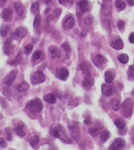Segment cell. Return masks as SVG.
Here are the masks:
<instances>
[{
	"label": "cell",
	"instance_id": "23",
	"mask_svg": "<svg viewBox=\"0 0 134 150\" xmlns=\"http://www.w3.org/2000/svg\"><path fill=\"white\" fill-rule=\"evenodd\" d=\"M29 88V85L25 81H22V83H19L17 86L16 89L19 92H24L28 90Z\"/></svg>",
	"mask_w": 134,
	"mask_h": 150
},
{
	"label": "cell",
	"instance_id": "48",
	"mask_svg": "<svg viewBox=\"0 0 134 150\" xmlns=\"http://www.w3.org/2000/svg\"><path fill=\"white\" fill-rule=\"evenodd\" d=\"M50 10V8H47V9H46L45 10V12H44L45 14V15H47V14H48V13L49 12Z\"/></svg>",
	"mask_w": 134,
	"mask_h": 150
},
{
	"label": "cell",
	"instance_id": "31",
	"mask_svg": "<svg viewBox=\"0 0 134 150\" xmlns=\"http://www.w3.org/2000/svg\"><path fill=\"white\" fill-rule=\"evenodd\" d=\"M111 105L112 106L114 110H119V108L121 107V103L119 100H117L115 99H113L111 102Z\"/></svg>",
	"mask_w": 134,
	"mask_h": 150
},
{
	"label": "cell",
	"instance_id": "49",
	"mask_svg": "<svg viewBox=\"0 0 134 150\" xmlns=\"http://www.w3.org/2000/svg\"><path fill=\"white\" fill-rule=\"evenodd\" d=\"M59 3L63 5H64V4L65 3V0H58Z\"/></svg>",
	"mask_w": 134,
	"mask_h": 150
},
{
	"label": "cell",
	"instance_id": "37",
	"mask_svg": "<svg viewBox=\"0 0 134 150\" xmlns=\"http://www.w3.org/2000/svg\"><path fill=\"white\" fill-rule=\"evenodd\" d=\"M61 48L65 50V51H66L68 54H70L71 51V47L70 46V45L67 42H64V43L62 44L61 45Z\"/></svg>",
	"mask_w": 134,
	"mask_h": 150
},
{
	"label": "cell",
	"instance_id": "25",
	"mask_svg": "<svg viewBox=\"0 0 134 150\" xmlns=\"http://www.w3.org/2000/svg\"><path fill=\"white\" fill-rule=\"evenodd\" d=\"M24 126L19 125L17 126L14 129V131L15 132L16 135H17L19 137H23L26 135V133L23 130Z\"/></svg>",
	"mask_w": 134,
	"mask_h": 150
},
{
	"label": "cell",
	"instance_id": "12",
	"mask_svg": "<svg viewBox=\"0 0 134 150\" xmlns=\"http://www.w3.org/2000/svg\"><path fill=\"white\" fill-rule=\"evenodd\" d=\"M56 77L59 79L66 81L69 76V71L66 68L56 69Z\"/></svg>",
	"mask_w": 134,
	"mask_h": 150
},
{
	"label": "cell",
	"instance_id": "41",
	"mask_svg": "<svg viewBox=\"0 0 134 150\" xmlns=\"http://www.w3.org/2000/svg\"><path fill=\"white\" fill-rule=\"evenodd\" d=\"M61 12H62V9H61L60 8H58V9H56L54 11V15H55V17H59L60 14H61Z\"/></svg>",
	"mask_w": 134,
	"mask_h": 150
},
{
	"label": "cell",
	"instance_id": "16",
	"mask_svg": "<svg viewBox=\"0 0 134 150\" xmlns=\"http://www.w3.org/2000/svg\"><path fill=\"white\" fill-rule=\"evenodd\" d=\"M111 46L114 49L117 50H120L123 49L124 48V43L122 39L120 38H118L115 40L112 41L111 43Z\"/></svg>",
	"mask_w": 134,
	"mask_h": 150
},
{
	"label": "cell",
	"instance_id": "3",
	"mask_svg": "<svg viewBox=\"0 0 134 150\" xmlns=\"http://www.w3.org/2000/svg\"><path fill=\"white\" fill-rule=\"evenodd\" d=\"M134 101L131 98H128L125 100L122 105V110L125 117H131L134 107Z\"/></svg>",
	"mask_w": 134,
	"mask_h": 150
},
{
	"label": "cell",
	"instance_id": "46",
	"mask_svg": "<svg viewBox=\"0 0 134 150\" xmlns=\"http://www.w3.org/2000/svg\"><path fill=\"white\" fill-rule=\"evenodd\" d=\"M128 5L130 6H133L134 5V0H126Z\"/></svg>",
	"mask_w": 134,
	"mask_h": 150
},
{
	"label": "cell",
	"instance_id": "10",
	"mask_svg": "<svg viewBox=\"0 0 134 150\" xmlns=\"http://www.w3.org/2000/svg\"><path fill=\"white\" fill-rule=\"evenodd\" d=\"M27 34L26 29L23 27L17 28L14 33L11 34V38L14 39H17L18 38H23Z\"/></svg>",
	"mask_w": 134,
	"mask_h": 150
},
{
	"label": "cell",
	"instance_id": "18",
	"mask_svg": "<svg viewBox=\"0 0 134 150\" xmlns=\"http://www.w3.org/2000/svg\"><path fill=\"white\" fill-rule=\"evenodd\" d=\"M101 91L102 94L105 96H110L111 95H112V89L110 86L106 84H103L102 85Z\"/></svg>",
	"mask_w": 134,
	"mask_h": 150
},
{
	"label": "cell",
	"instance_id": "35",
	"mask_svg": "<svg viewBox=\"0 0 134 150\" xmlns=\"http://www.w3.org/2000/svg\"><path fill=\"white\" fill-rule=\"evenodd\" d=\"M33 49V46L32 44H28L24 47V53L26 55L31 54L32 50Z\"/></svg>",
	"mask_w": 134,
	"mask_h": 150
},
{
	"label": "cell",
	"instance_id": "44",
	"mask_svg": "<svg viewBox=\"0 0 134 150\" xmlns=\"http://www.w3.org/2000/svg\"><path fill=\"white\" fill-rule=\"evenodd\" d=\"M129 41L131 43H134V32H132L129 36Z\"/></svg>",
	"mask_w": 134,
	"mask_h": 150
},
{
	"label": "cell",
	"instance_id": "7",
	"mask_svg": "<svg viewBox=\"0 0 134 150\" xmlns=\"http://www.w3.org/2000/svg\"><path fill=\"white\" fill-rule=\"evenodd\" d=\"M126 146L125 140L121 138H116L112 144L110 145L109 149L110 150H116L123 149Z\"/></svg>",
	"mask_w": 134,
	"mask_h": 150
},
{
	"label": "cell",
	"instance_id": "1",
	"mask_svg": "<svg viewBox=\"0 0 134 150\" xmlns=\"http://www.w3.org/2000/svg\"><path fill=\"white\" fill-rule=\"evenodd\" d=\"M50 134L55 138L59 139L63 143L67 144L71 143L72 140L67 135L66 130L60 124H56L51 126L50 130Z\"/></svg>",
	"mask_w": 134,
	"mask_h": 150
},
{
	"label": "cell",
	"instance_id": "26",
	"mask_svg": "<svg viewBox=\"0 0 134 150\" xmlns=\"http://www.w3.org/2000/svg\"><path fill=\"white\" fill-rule=\"evenodd\" d=\"M115 125L119 130H123L125 128L126 124L124 120L121 119H117L115 121Z\"/></svg>",
	"mask_w": 134,
	"mask_h": 150
},
{
	"label": "cell",
	"instance_id": "9",
	"mask_svg": "<svg viewBox=\"0 0 134 150\" xmlns=\"http://www.w3.org/2000/svg\"><path fill=\"white\" fill-rule=\"evenodd\" d=\"M1 16L5 22H11L13 19V10L10 8H5L2 10Z\"/></svg>",
	"mask_w": 134,
	"mask_h": 150
},
{
	"label": "cell",
	"instance_id": "42",
	"mask_svg": "<svg viewBox=\"0 0 134 150\" xmlns=\"http://www.w3.org/2000/svg\"><path fill=\"white\" fill-rule=\"evenodd\" d=\"M5 130H6V133H7V140L8 141H10L12 138V133L9 128L6 129Z\"/></svg>",
	"mask_w": 134,
	"mask_h": 150
},
{
	"label": "cell",
	"instance_id": "45",
	"mask_svg": "<svg viewBox=\"0 0 134 150\" xmlns=\"http://www.w3.org/2000/svg\"><path fill=\"white\" fill-rule=\"evenodd\" d=\"M91 120L89 118H87V120H85L84 121V124L87 125H90L91 124Z\"/></svg>",
	"mask_w": 134,
	"mask_h": 150
},
{
	"label": "cell",
	"instance_id": "5",
	"mask_svg": "<svg viewBox=\"0 0 134 150\" xmlns=\"http://www.w3.org/2000/svg\"><path fill=\"white\" fill-rule=\"evenodd\" d=\"M68 129L72 137L78 141L80 137V130L78 124L75 122H72L68 125Z\"/></svg>",
	"mask_w": 134,
	"mask_h": 150
},
{
	"label": "cell",
	"instance_id": "24",
	"mask_svg": "<svg viewBox=\"0 0 134 150\" xmlns=\"http://www.w3.org/2000/svg\"><path fill=\"white\" fill-rule=\"evenodd\" d=\"M23 58L21 53V51H20L19 54L16 56L15 59L9 62V64L11 65H17L19 64L23 61Z\"/></svg>",
	"mask_w": 134,
	"mask_h": 150
},
{
	"label": "cell",
	"instance_id": "28",
	"mask_svg": "<svg viewBox=\"0 0 134 150\" xmlns=\"http://www.w3.org/2000/svg\"><path fill=\"white\" fill-rule=\"evenodd\" d=\"M118 59L122 64H126L129 61V56L126 54H122L118 56Z\"/></svg>",
	"mask_w": 134,
	"mask_h": 150
},
{
	"label": "cell",
	"instance_id": "40",
	"mask_svg": "<svg viewBox=\"0 0 134 150\" xmlns=\"http://www.w3.org/2000/svg\"><path fill=\"white\" fill-rule=\"evenodd\" d=\"M0 147L2 149H4L7 147L6 141L2 137H0Z\"/></svg>",
	"mask_w": 134,
	"mask_h": 150
},
{
	"label": "cell",
	"instance_id": "11",
	"mask_svg": "<svg viewBox=\"0 0 134 150\" xmlns=\"http://www.w3.org/2000/svg\"><path fill=\"white\" fill-rule=\"evenodd\" d=\"M14 48L15 46L12 43L11 40H7L3 44V52L5 55L9 56L13 52Z\"/></svg>",
	"mask_w": 134,
	"mask_h": 150
},
{
	"label": "cell",
	"instance_id": "34",
	"mask_svg": "<svg viewBox=\"0 0 134 150\" xmlns=\"http://www.w3.org/2000/svg\"><path fill=\"white\" fill-rule=\"evenodd\" d=\"M128 78L129 79L134 80V65H131L128 68Z\"/></svg>",
	"mask_w": 134,
	"mask_h": 150
},
{
	"label": "cell",
	"instance_id": "39",
	"mask_svg": "<svg viewBox=\"0 0 134 150\" xmlns=\"http://www.w3.org/2000/svg\"><path fill=\"white\" fill-rule=\"evenodd\" d=\"M117 27L118 28L119 30H122L124 27H125V22L122 20H119V22L117 23Z\"/></svg>",
	"mask_w": 134,
	"mask_h": 150
},
{
	"label": "cell",
	"instance_id": "20",
	"mask_svg": "<svg viewBox=\"0 0 134 150\" xmlns=\"http://www.w3.org/2000/svg\"><path fill=\"white\" fill-rule=\"evenodd\" d=\"M44 101L48 104H54L56 103V98L55 96L52 93H48L45 95L44 97Z\"/></svg>",
	"mask_w": 134,
	"mask_h": 150
},
{
	"label": "cell",
	"instance_id": "38",
	"mask_svg": "<svg viewBox=\"0 0 134 150\" xmlns=\"http://www.w3.org/2000/svg\"><path fill=\"white\" fill-rule=\"evenodd\" d=\"M88 131L92 136L95 137L98 134L99 130L97 128H90L89 129Z\"/></svg>",
	"mask_w": 134,
	"mask_h": 150
},
{
	"label": "cell",
	"instance_id": "27",
	"mask_svg": "<svg viewBox=\"0 0 134 150\" xmlns=\"http://www.w3.org/2000/svg\"><path fill=\"white\" fill-rule=\"evenodd\" d=\"M31 13L35 15L37 14L39 12V3L36 2L33 3L31 4Z\"/></svg>",
	"mask_w": 134,
	"mask_h": 150
},
{
	"label": "cell",
	"instance_id": "14",
	"mask_svg": "<svg viewBox=\"0 0 134 150\" xmlns=\"http://www.w3.org/2000/svg\"><path fill=\"white\" fill-rule=\"evenodd\" d=\"M106 61L107 60L106 58L104 56H103V55L100 54H97L93 59L94 64L97 67H100L103 65L105 64L106 63Z\"/></svg>",
	"mask_w": 134,
	"mask_h": 150
},
{
	"label": "cell",
	"instance_id": "29",
	"mask_svg": "<svg viewBox=\"0 0 134 150\" xmlns=\"http://www.w3.org/2000/svg\"><path fill=\"white\" fill-rule=\"evenodd\" d=\"M115 5L117 9L121 10L125 9L126 7V4L123 0H116Z\"/></svg>",
	"mask_w": 134,
	"mask_h": 150
},
{
	"label": "cell",
	"instance_id": "8",
	"mask_svg": "<svg viewBox=\"0 0 134 150\" xmlns=\"http://www.w3.org/2000/svg\"><path fill=\"white\" fill-rule=\"evenodd\" d=\"M75 19L72 16H66L63 19V27L65 30H68L74 27Z\"/></svg>",
	"mask_w": 134,
	"mask_h": 150
},
{
	"label": "cell",
	"instance_id": "15",
	"mask_svg": "<svg viewBox=\"0 0 134 150\" xmlns=\"http://www.w3.org/2000/svg\"><path fill=\"white\" fill-rule=\"evenodd\" d=\"M78 5L81 12H87L89 11L90 4L88 0H80L78 3Z\"/></svg>",
	"mask_w": 134,
	"mask_h": 150
},
{
	"label": "cell",
	"instance_id": "22",
	"mask_svg": "<svg viewBox=\"0 0 134 150\" xmlns=\"http://www.w3.org/2000/svg\"><path fill=\"white\" fill-rule=\"evenodd\" d=\"M115 75L111 71H106L104 74L105 81L107 83H112L113 80L115 78Z\"/></svg>",
	"mask_w": 134,
	"mask_h": 150
},
{
	"label": "cell",
	"instance_id": "43",
	"mask_svg": "<svg viewBox=\"0 0 134 150\" xmlns=\"http://www.w3.org/2000/svg\"><path fill=\"white\" fill-rule=\"evenodd\" d=\"M93 22L92 19L90 17H87L86 19H84V22L87 25H90Z\"/></svg>",
	"mask_w": 134,
	"mask_h": 150
},
{
	"label": "cell",
	"instance_id": "21",
	"mask_svg": "<svg viewBox=\"0 0 134 150\" xmlns=\"http://www.w3.org/2000/svg\"><path fill=\"white\" fill-rule=\"evenodd\" d=\"M11 29V27L9 25L3 24L0 28V34L2 37H5L7 36V34Z\"/></svg>",
	"mask_w": 134,
	"mask_h": 150
},
{
	"label": "cell",
	"instance_id": "19",
	"mask_svg": "<svg viewBox=\"0 0 134 150\" xmlns=\"http://www.w3.org/2000/svg\"><path fill=\"white\" fill-rule=\"evenodd\" d=\"M48 50L49 51L51 56L52 58H60L61 56V53L60 52L59 50L58 49V48L55 46H51L49 47Z\"/></svg>",
	"mask_w": 134,
	"mask_h": 150
},
{
	"label": "cell",
	"instance_id": "2",
	"mask_svg": "<svg viewBox=\"0 0 134 150\" xmlns=\"http://www.w3.org/2000/svg\"><path fill=\"white\" fill-rule=\"evenodd\" d=\"M43 108V104L39 98H35L28 101L26 105V109L34 114L41 113Z\"/></svg>",
	"mask_w": 134,
	"mask_h": 150
},
{
	"label": "cell",
	"instance_id": "36",
	"mask_svg": "<svg viewBox=\"0 0 134 150\" xmlns=\"http://www.w3.org/2000/svg\"><path fill=\"white\" fill-rule=\"evenodd\" d=\"M42 55V52L39 50H37L36 51H35L33 55V57H32V59L33 61H37L38 59H39L41 56Z\"/></svg>",
	"mask_w": 134,
	"mask_h": 150
},
{
	"label": "cell",
	"instance_id": "32",
	"mask_svg": "<svg viewBox=\"0 0 134 150\" xmlns=\"http://www.w3.org/2000/svg\"><path fill=\"white\" fill-rule=\"evenodd\" d=\"M39 142V138L37 135H35L29 141V144L32 147H34L37 145Z\"/></svg>",
	"mask_w": 134,
	"mask_h": 150
},
{
	"label": "cell",
	"instance_id": "30",
	"mask_svg": "<svg viewBox=\"0 0 134 150\" xmlns=\"http://www.w3.org/2000/svg\"><path fill=\"white\" fill-rule=\"evenodd\" d=\"M41 22V17L40 15H37L35 18L34 21L33 23L34 28L36 29L39 27Z\"/></svg>",
	"mask_w": 134,
	"mask_h": 150
},
{
	"label": "cell",
	"instance_id": "33",
	"mask_svg": "<svg viewBox=\"0 0 134 150\" xmlns=\"http://www.w3.org/2000/svg\"><path fill=\"white\" fill-rule=\"evenodd\" d=\"M109 137V132L108 131H103L100 134V139L103 142H105Z\"/></svg>",
	"mask_w": 134,
	"mask_h": 150
},
{
	"label": "cell",
	"instance_id": "47",
	"mask_svg": "<svg viewBox=\"0 0 134 150\" xmlns=\"http://www.w3.org/2000/svg\"><path fill=\"white\" fill-rule=\"evenodd\" d=\"M7 2V0H0V5L1 6H3L4 4Z\"/></svg>",
	"mask_w": 134,
	"mask_h": 150
},
{
	"label": "cell",
	"instance_id": "13",
	"mask_svg": "<svg viewBox=\"0 0 134 150\" xmlns=\"http://www.w3.org/2000/svg\"><path fill=\"white\" fill-rule=\"evenodd\" d=\"M94 83L93 78L92 77L90 73L89 72L86 73L84 77V80L82 83L83 86L85 88H91Z\"/></svg>",
	"mask_w": 134,
	"mask_h": 150
},
{
	"label": "cell",
	"instance_id": "17",
	"mask_svg": "<svg viewBox=\"0 0 134 150\" xmlns=\"http://www.w3.org/2000/svg\"><path fill=\"white\" fill-rule=\"evenodd\" d=\"M14 6L19 16L21 17H23L24 15V12H25V9H24V6L23 5V4L21 2L17 1L15 3H14Z\"/></svg>",
	"mask_w": 134,
	"mask_h": 150
},
{
	"label": "cell",
	"instance_id": "50",
	"mask_svg": "<svg viewBox=\"0 0 134 150\" xmlns=\"http://www.w3.org/2000/svg\"><path fill=\"white\" fill-rule=\"evenodd\" d=\"M51 1H52V0H46V3L47 4H49V3L51 2Z\"/></svg>",
	"mask_w": 134,
	"mask_h": 150
},
{
	"label": "cell",
	"instance_id": "4",
	"mask_svg": "<svg viewBox=\"0 0 134 150\" xmlns=\"http://www.w3.org/2000/svg\"><path fill=\"white\" fill-rule=\"evenodd\" d=\"M45 75L41 71H35L31 76V81L34 86L44 83L45 81Z\"/></svg>",
	"mask_w": 134,
	"mask_h": 150
},
{
	"label": "cell",
	"instance_id": "6",
	"mask_svg": "<svg viewBox=\"0 0 134 150\" xmlns=\"http://www.w3.org/2000/svg\"><path fill=\"white\" fill-rule=\"evenodd\" d=\"M18 74V71L13 70L11 71L4 79L3 82L7 86H12Z\"/></svg>",
	"mask_w": 134,
	"mask_h": 150
}]
</instances>
